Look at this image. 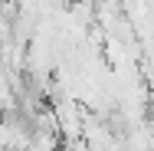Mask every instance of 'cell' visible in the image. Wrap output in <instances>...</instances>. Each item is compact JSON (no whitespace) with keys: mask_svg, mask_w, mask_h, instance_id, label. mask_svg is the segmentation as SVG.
<instances>
[]
</instances>
